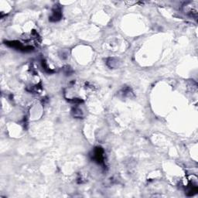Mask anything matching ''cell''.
<instances>
[{
	"mask_svg": "<svg viewBox=\"0 0 198 198\" xmlns=\"http://www.w3.org/2000/svg\"><path fill=\"white\" fill-rule=\"evenodd\" d=\"M94 158L97 162H102L104 159V155H103V150L101 148H97L94 150Z\"/></svg>",
	"mask_w": 198,
	"mask_h": 198,
	"instance_id": "cell-1",
	"label": "cell"
}]
</instances>
